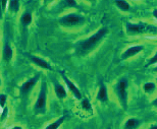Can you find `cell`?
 <instances>
[{
    "label": "cell",
    "instance_id": "obj_1",
    "mask_svg": "<svg viewBox=\"0 0 157 129\" xmlns=\"http://www.w3.org/2000/svg\"><path fill=\"white\" fill-rule=\"evenodd\" d=\"M109 33L107 27H101L89 36L86 39L80 40L75 44V53L77 56L80 57H86L92 52H94L98 47L101 45V43L105 40Z\"/></svg>",
    "mask_w": 157,
    "mask_h": 129
},
{
    "label": "cell",
    "instance_id": "obj_2",
    "mask_svg": "<svg viewBox=\"0 0 157 129\" xmlns=\"http://www.w3.org/2000/svg\"><path fill=\"white\" fill-rule=\"evenodd\" d=\"M58 24L63 30L77 31L87 24V18L84 14L77 11H67L58 17Z\"/></svg>",
    "mask_w": 157,
    "mask_h": 129
},
{
    "label": "cell",
    "instance_id": "obj_3",
    "mask_svg": "<svg viewBox=\"0 0 157 129\" xmlns=\"http://www.w3.org/2000/svg\"><path fill=\"white\" fill-rule=\"evenodd\" d=\"M49 87L45 80L40 81L38 95L34 100L32 105V111L35 115H45L48 111L49 100Z\"/></svg>",
    "mask_w": 157,
    "mask_h": 129
},
{
    "label": "cell",
    "instance_id": "obj_4",
    "mask_svg": "<svg viewBox=\"0 0 157 129\" xmlns=\"http://www.w3.org/2000/svg\"><path fill=\"white\" fill-rule=\"evenodd\" d=\"M128 80L127 77H121L117 80V84L114 86V93L117 98L118 103L121 104V108L124 110L128 109Z\"/></svg>",
    "mask_w": 157,
    "mask_h": 129
},
{
    "label": "cell",
    "instance_id": "obj_5",
    "mask_svg": "<svg viewBox=\"0 0 157 129\" xmlns=\"http://www.w3.org/2000/svg\"><path fill=\"white\" fill-rule=\"evenodd\" d=\"M125 32L128 36H138L142 34H153L157 32V28L144 23H127Z\"/></svg>",
    "mask_w": 157,
    "mask_h": 129
},
{
    "label": "cell",
    "instance_id": "obj_6",
    "mask_svg": "<svg viewBox=\"0 0 157 129\" xmlns=\"http://www.w3.org/2000/svg\"><path fill=\"white\" fill-rule=\"evenodd\" d=\"M41 80V73H37L34 76L28 78L26 81H24L18 87V95L23 99L29 97L34 90L36 89V87L38 86V83Z\"/></svg>",
    "mask_w": 157,
    "mask_h": 129
},
{
    "label": "cell",
    "instance_id": "obj_7",
    "mask_svg": "<svg viewBox=\"0 0 157 129\" xmlns=\"http://www.w3.org/2000/svg\"><path fill=\"white\" fill-rule=\"evenodd\" d=\"M59 73H60V77H61L62 81H63L65 87H67V90L70 92L71 95L73 96L76 100L81 101L82 99H83V96H82V93H81L80 89H78L76 84L74 83V81L71 80L67 74H65L64 71H59Z\"/></svg>",
    "mask_w": 157,
    "mask_h": 129
},
{
    "label": "cell",
    "instance_id": "obj_8",
    "mask_svg": "<svg viewBox=\"0 0 157 129\" xmlns=\"http://www.w3.org/2000/svg\"><path fill=\"white\" fill-rule=\"evenodd\" d=\"M34 23V15L31 10H24L18 17V26L21 33H27Z\"/></svg>",
    "mask_w": 157,
    "mask_h": 129
},
{
    "label": "cell",
    "instance_id": "obj_9",
    "mask_svg": "<svg viewBox=\"0 0 157 129\" xmlns=\"http://www.w3.org/2000/svg\"><path fill=\"white\" fill-rule=\"evenodd\" d=\"M1 59L4 63H10L14 58V47L12 46L9 40H6L1 46V51H0Z\"/></svg>",
    "mask_w": 157,
    "mask_h": 129
},
{
    "label": "cell",
    "instance_id": "obj_10",
    "mask_svg": "<svg viewBox=\"0 0 157 129\" xmlns=\"http://www.w3.org/2000/svg\"><path fill=\"white\" fill-rule=\"evenodd\" d=\"M27 57L31 63L35 66V67L41 69V70H43V71H51L52 70L51 64H50L46 59L41 57V56L35 55V54H28Z\"/></svg>",
    "mask_w": 157,
    "mask_h": 129
},
{
    "label": "cell",
    "instance_id": "obj_11",
    "mask_svg": "<svg viewBox=\"0 0 157 129\" xmlns=\"http://www.w3.org/2000/svg\"><path fill=\"white\" fill-rule=\"evenodd\" d=\"M52 87H53V92H54L55 97L58 100H65L68 97V90H67L65 86L60 83L57 79L52 80Z\"/></svg>",
    "mask_w": 157,
    "mask_h": 129
},
{
    "label": "cell",
    "instance_id": "obj_12",
    "mask_svg": "<svg viewBox=\"0 0 157 129\" xmlns=\"http://www.w3.org/2000/svg\"><path fill=\"white\" fill-rule=\"evenodd\" d=\"M144 50V46L143 45H134V46H130L128 47L127 49L124 50V52L121 53V57L122 60H128L134 56L138 55L139 53H141Z\"/></svg>",
    "mask_w": 157,
    "mask_h": 129
},
{
    "label": "cell",
    "instance_id": "obj_13",
    "mask_svg": "<svg viewBox=\"0 0 157 129\" xmlns=\"http://www.w3.org/2000/svg\"><path fill=\"white\" fill-rule=\"evenodd\" d=\"M96 99L98 102L102 103V104L108 102V100H109L107 86H106V83H103V81H100L98 92H97V95H96Z\"/></svg>",
    "mask_w": 157,
    "mask_h": 129
},
{
    "label": "cell",
    "instance_id": "obj_14",
    "mask_svg": "<svg viewBox=\"0 0 157 129\" xmlns=\"http://www.w3.org/2000/svg\"><path fill=\"white\" fill-rule=\"evenodd\" d=\"M142 122L141 120H139L138 118H135V117H132V118H128L127 121L124 122V129H138Z\"/></svg>",
    "mask_w": 157,
    "mask_h": 129
},
{
    "label": "cell",
    "instance_id": "obj_15",
    "mask_svg": "<svg viewBox=\"0 0 157 129\" xmlns=\"http://www.w3.org/2000/svg\"><path fill=\"white\" fill-rule=\"evenodd\" d=\"M7 11L12 14H17L21 11V0H8Z\"/></svg>",
    "mask_w": 157,
    "mask_h": 129
},
{
    "label": "cell",
    "instance_id": "obj_16",
    "mask_svg": "<svg viewBox=\"0 0 157 129\" xmlns=\"http://www.w3.org/2000/svg\"><path fill=\"white\" fill-rule=\"evenodd\" d=\"M114 5L122 12H128L131 9V5L127 0H114Z\"/></svg>",
    "mask_w": 157,
    "mask_h": 129
},
{
    "label": "cell",
    "instance_id": "obj_17",
    "mask_svg": "<svg viewBox=\"0 0 157 129\" xmlns=\"http://www.w3.org/2000/svg\"><path fill=\"white\" fill-rule=\"evenodd\" d=\"M64 122V116H60L57 119L53 120L51 123H49L48 125H46L43 129H59V127L63 124Z\"/></svg>",
    "mask_w": 157,
    "mask_h": 129
},
{
    "label": "cell",
    "instance_id": "obj_18",
    "mask_svg": "<svg viewBox=\"0 0 157 129\" xmlns=\"http://www.w3.org/2000/svg\"><path fill=\"white\" fill-rule=\"evenodd\" d=\"M155 90H156V84L153 81H148V83L143 84V90L146 94H148V95L153 94L155 92Z\"/></svg>",
    "mask_w": 157,
    "mask_h": 129
},
{
    "label": "cell",
    "instance_id": "obj_19",
    "mask_svg": "<svg viewBox=\"0 0 157 129\" xmlns=\"http://www.w3.org/2000/svg\"><path fill=\"white\" fill-rule=\"evenodd\" d=\"M81 101H82L81 106H82V108L84 109V111L87 112V113H92L93 112V107H92V105H91L90 101L88 99H82Z\"/></svg>",
    "mask_w": 157,
    "mask_h": 129
},
{
    "label": "cell",
    "instance_id": "obj_20",
    "mask_svg": "<svg viewBox=\"0 0 157 129\" xmlns=\"http://www.w3.org/2000/svg\"><path fill=\"white\" fill-rule=\"evenodd\" d=\"M8 0H0V20H2L3 14L7 11Z\"/></svg>",
    "mask_w": 157,
    "mask_h": 129
},
{
    "label": "cell",
    "instance_id": "obj_21",
    "mask_svg": "<svg viewBox=\"0 0 157 129\" xmlns=\"http://www.w3.org/2000/svg\"><path fill=\"white\" fill-rule=\"evenodd\" d=\"M7 100H8V96L6 94H0V108L4 109L6 106H7Z\"/></svg>",
    "mask_w": 157,
    "mask_h": 129
},
{
    "label": "cell",
    "instance_id": "obj_22",
    "mask_svg": "<svg viewBox=\"0 0 157 129\" xmlns=\"http://www.w3.org/2000/svg\"><path fill=\"white\" fill-rule=\"evenodd\" d=\"M157 63V52L155 53L154 55L151 56V57L149 58V60L147 61V63L145 65V67H150V66H152V65H154Z\"/></svg>",
    "mask_w": 157,
    "mask_h": 129
},
{
    "label": "cell",
    "instance_id": "obj_23",
    "mask_svg": "<svg viewBox=\"0 0 157 129\" xmlns=\"http://www.w3.org/2000/svg\"><path fill=\"white\" fill-rule=\"evenodd\" d=\"M65 4L68 8H76L78 7V2L77 0H64Z\"/></svg>",
    "mask_w": 157,
    "mask_h": 129
},
{
    "label": "cell",
    "instance_id": "obj_24",
    "mask_svg": "<svg viewBox=\"0 0 157 129\" xmlns=\"http://www.w3.org/2000/svg\"><path fill=\"white\" fill-rule=\"evenodd\" d=\"M57 0H42V4L44 7H51Z\"/></svg>",
    "mask_w": 157,
    "mask_h": 129
},
{
    "label": "cell",
    "instance_id": "obj_25",
    "mask_svg": "<svg viewBox=\"0 0 157 129\" xmlns=\"http://www.w3.org/2000/svg\"><path fill=\"white\" fill-rule=\"evenodd\" d=\"M83 1L86 3V4L90 5V6H94L97 4V2H98V0H83Z\"/></svg>",
    "mask_w": 157,
    "mask_h": 129
},
{
    "label": "cell",
    "instance_id": "obj_26",
    "mask_svg": "<svg viewBox=\"0 0 157 129\" xmlns=\"http://www.w3.org/2000/svg\"><path fill=\"white\" fill-rule=\"evenodd\" d=\"M9 129H26L23 125H20V124H17V125H13V126H11Z\"/></svg>",
    "mask_w": 157,
    "mask_h": 129
},
{
    "label": "cell",
    "instance_id": "obj_27",
    "mask_svg": "<svg viewBox=\"0 0 157 129\" xmlns=\"http://www.w3.org/2000/svg\"><path fill=\"white\" fill-rule=\"evenodd\" d=\"M152 15H153V17L157 20V8H154L152 10Z\"/></svg>",
    "mask_w": 157,
    "mask_h": 129
},
{
    "label": "cell",
    "instance_id": "obj_28",
    "mask_svg": "<svg viewBox=\"0 0 157 129\" xmlns=\"http://www.w3.org/2000/svg\"><path fill=\"white\" fill-rule=\"evenodd\" d=\"M151 105H152L153 107H154V108H156V109H157V97H156L155 99L153 100L152 102H151Z\"/></svg>",
    "mask_w": 157,
    "mask_h": 129
},
{
    "label": "cell",
    "instance_id": "obj_29",
    "mask_svg": "<svg viewBox=\"0 0 157 129\" xmlns=\"http://www.w3.org/2000/svg\"><path fill=\"white\" fill-rule=\"evenodd\" d=\"M2 84H3V80H2L1 73H0V89H1V87H2Z\"/></svg>",
    "mask_w": 157,
    "mask_h": 129
},
{
    "label": "cell",
    "instance_id": "obj_30",
    "mask_svg": "<svg viewBox=\"0 0 157 129\" xmlns=\"http://www.w3.org/2000/svg\"><path fill=\"white\" fill-rule=\"evenodd\" d=\"M148 129H157V124H155V125H152V126H150Z\"/></svg>",
    "mask_w": 157,
    "mask_h": 129
},
{
    "label": "cell",
    "instance_id": "obj_31",
    "mask_svg": "<svg viewBox=\"0 0 157 129\" xmlns=\"http://www.w3.org/2000/svg\"><path fill=\"white\" fill-rule=\"evenodd\" d=\"M0 46H1V31H0Z\"/></svg>",
    "mask_w": 157,
    "mask_h": 129
},
{
    "label": "cell",
    "instance_id": "obj_32",
    "mask_svg": "<svg viewBox=\"0 0 157 129\" xmlns=\"http://www.w3.org/2000/svg\"><path fill=\"white\" fill-rule=\"evenodd\" d=\"M153 70H154V71H157V66H156V67H155L154 69H153Z\"/></svg>",
    "mask_w": 157,
    "mask_h": 129
},
{
    "label": "cell",
    "instance_id": "obj_33",
    "mask_svg": "<svg viewBox=\"0 0 157 129\" xmlns=\"http://www.w3.org/2000/svg\"><path fill=\"white\" fill-rule=\"evenodd\" d=\"M78 129H83V128H78Z\"/></svg>",
    "mask_w": 157,
    "mask_h": 129
},
{
    "label": "cell",
    "instance_id": "obj_34",
    "mask_svg": "<svg viewBox=\"0 0 157 129\" xmlns=\"http://www.w3.org/2000/svg\"><path fill=\"white\" fill-rule=\"evenodd\" d=\"M107 129H111V128H107Z\"/></svg>",
    "mask_w": 157,
    "mask_h": 129
}]
</instances>
